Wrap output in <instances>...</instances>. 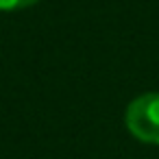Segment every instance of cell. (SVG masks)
<instances>
[{
    "instance_id": "obj_2",
    "label": "cell",
    "mask_w": 159,
    "mask_h": 159,
    "mask_svg": "<svg viewBox=\"0 0 159 159\" xmlns=\"http://www.w3.org/2000/svg\"><path fill=\"white\" fill-rule=\"evenodd\" d=\"M39 0H0V11H20L37 5Z\"/></svg>"
},
{
    "instance_id": "obj_1",
    "label": "cell",
    "mask_w": 159,
    "mask_h": 159,
    "mask_svg": "<svg viewBox=\"0 0 159 159\" xmlns=\"http://www.w3.org/2000/svg\"><path fill=\"white\" fill-rule=\"evenodd\" d=\"M126 129L146 144H159V92L137 96L124 113Z\"/></svg>"
}]
</instances>
